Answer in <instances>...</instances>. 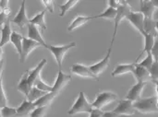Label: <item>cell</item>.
Returning <instances> with one entry per match:
<instances>
[{
    "label": "cell",
    "mask_w": 158,
    "mask_h": 117,
    "mask_svg": "<svg viewBox=\"0 0 158 117\" xmlns=\"http://www.w3.org/2000/svg\"><path fill=\"white\" fill-rule=\"evenodd\" d=\"M158 98L157 96H152L149 98H141L137 102L133 103L135 111L143 115L155 114L158 112Z\"/></svg>",
    "instance_id": "obj_1"
},
{
    "label": "cell",
    "mask_w": 158,
    "mask_h": 117,
    "mask_svg": "<svg viewBox=\"0 0 158 117\" xmlns=\"http://www.w3.org/2000/svg\"><path fill=\"white\" fill-rule=\"evenodd\" d=\"M94 109V108L93 107L92 103H90L88 102L84 92L81 91L79 93L77 100L75 101L74 104L72 105L70 110L68 112V114L69 115H75L77 114H82V113L90 114Z\"/></svg>",
    "instance_id": "obj_2"
},
{
    "label": "cell",
    "mask_w": 158,
    "mask_h": 117,
    "mask_svg": "<svg viewBox=\"0 0 158 117\" xmlns=\"http://www.w3.org/2000/svg\"><path fill=\"white\" fill-rule=\"evenodd\" d=\"M74 47H76L75 42H72L70 43H68V44H65L62 46H55V45L47 44L45 48H47L51 52V54L54 55V57L57 63V66H58V70H62V63H63L66 54L70 49H72Z\"/></svg>",
    "instance_id": "obj_3"
},
{
    "label": "cell",
    "mask_w": 158,
    "mask_h": 117,
    "mask_svg": "<svg viewBox=\"0 0 158 117\" xmlns=\"http://www.w3.org/2000/svg\"><path fill=\"white\" fill-rule=\"evenodd\" d=\"M131 11V6H130L126 1H121V5H120V6H118V8L117 9V15H116L115 19H114V33H113V37H112V40H111L110 47L113 46V43H114L116 35H117V33H118V27H119L120 22H121L124 18H127V16L130 14Z\"/></svg>",
    "instance_id": "obj_4"
},
{
    "label": "cell",
    "mask_w": 158,
    "mask_h": 117,
    "mask_svg": "<svg viewBox=\"0 0 158 117\" xmlns=\"http://www.w3.org/2000/svg\"><path fill=\"white\" fill-rule=\"evenodd\" d=\"M117 100H118V95L116 93L111 91H103L97 94L96 99L92 103V105L94 109L102 110L104 107L116 102Z\"/></svg>",
    "instance_id": "obj_5"
},
{
    "label": "cell",
    "mask_w": 158,
    "mask_h": 117,
    "mask_svg": "<svg viewBox=\"0 0 158 117\" xmlns=\"http://www.w3.org/2000/svg\"><path fill=\"white\" fill-rule=\"evenodd\" d=\"M71 79H72V77L70 74H66L62 70H58L56 80L54 86L52 87L51 92L55 93L56 95H58L62 91V90L70 82Z\"/></svg>",
    "instance_id": "obj_6"
},
{
    "label": "cell",
    "mask_w": 158,
    "mask_h": 117,
    "mask_svg": "<svg viewBox=\"0 0 158 117\" xmlns=\"http://www.w3.org/2000/svg\"><path fill=\"white\" fill-rule=\"evenodd\" d=\"M42 46L39 42H34L31 39L23 37L22 40V49H21V54H19V61L21 63H24L27 60V57L31 54V53L36 49L37 47Z\"/></svg>",
    "instance_id": "obj_7"
},
{
    "label": "cell",
    "mask_w": 158,
    "mask_h": 117,
    "mask_svg": "<svg viewBox=\"0 0 158 117\" xmlns=\"http://www.w3.org/2000/svg\"><path fill=\"white\" fill-rule=\"evenodd\" d=\"M70 72L77 76L91 79L94 80H98V79H99L96 75L94 74V72L91 70L90 67H87V66H84L81 64H73L70 68Z\"/></svg>",
    "instance_id": "obj_8"
},
{
    "label": "cell",
    "mask_w": 158,
    "mask_h": 117,
    "mask_svg": "<svg viewBox=\"0 0 158 117\" xmlns=\"http://www.w3.org/2000/svg\"><path fill=\"white\" fill-rule=\"evenodd\" d=\"M114 112L116 114H118L119 116L121 115H125V116H131V115H134L136 111L134 109L133 106V103L129 101V100H121L118 106L116 107V109L114 110Z\"/></svg>",
    "instance_id": "obj_9"
},
{
    "label": "cell",
    "mask_w": 158,
    "mask_h": 117,
    "mask_svg": "<svg viewBox=\"0 0 158 117\" xmlns=\"http://www.w3.org/2000/svg\"><path fill=\"white\" fill-rule=\"evenodd\" d=\"M140 6H141L140 12L143 15L144 18L154 19V14L157 8V2L156 1L141 0L140 1Z\"/></svg>",
    "instance_id": "obj_10"
},
{
    "label": "cell",
    "mask_w": 158,
    "mask_h": 117,
    "mask_svg": "<svg viewBox=\"0 0 158 117\" xmlns=\"http://www.w3.org/2000/svg\"><path fill=\"white\" fill-rule=\"evenodd\" d=\"M111 51H112V47H109L106 55L103 58V60H101L100 62L93 65L90 67L91 70L94 72V75H96L97 77L102 74L105 70L107 69L108 66H109V62H110V56H111Z\"/></svg>",
    "instance_id": "obj_11"
},
{
    "label": "cell",
    "mask_w": 158,
    "mask_h": 117,
    "mask_svg": "<svg viewBox=\"0 0 158 117\" xmlns=\"http://www.w3.org/2000/svg\"><path fill=\"white\" fill-rule=\"evenodd\" d=\"M25 1L21 2L20 5V8L19 10V12L17 13V15L15 16V18L12 19V22L14 24H16L17 26H19L20 29H23L25 26H27L30 23V19L27 17L26 14V7H25Z\"/></svg>",
    "instance_id": "obj_12"
},
{
    "label": "cell",
    "mask_w": 158,
    "mask_h": 117,
    "mask_svg": "<svg viewBox=\"0 0 158 117\" xmlns=\"http://www.w3.org/2000/svg\"><path fill=\"white\" fill-rule=\"evenodd\" d=\"M129 21L139 30L141 34H144L143 31V23H144V17L141 12H133L131 11L130 14L126 18Z\"/></svg>",
    "instance_id": "obj_13"
},
{
    "label": "cell",
    "mask_w": 158,
    "mask_h": 117,
    "mask_svg": "<svg viewBox=\"0 0 158 117\" xmlns=\"http://www.w3.org/2000/svg\"><path fill=\"white\" fill-rule=\"evenodd\" d=\"M145 86H146V83H144V82H137L135 85L132 86V88L127 93L126 100H129L132 103H135L138 100H140L142 92Z\"/></svg>",
    "instance_id": "obj_14"
},
{
    "label": "cell",
    "mask_w": 158,
    "mask_h": 117,
    "mask_svg": "<svg viewBox=\"0 0 158 117\" xmlns=\"http://www.w3.org/2000/svg\"><path fill=\"white\" fill-rule=\"evenodd\" d=\"M47 63V60L45 58L42 59L40 61V63L37 65V67L35 68H33L32 70H29V75H28V83L30 85V87L31 88L33 85H34V82L40 79V75H41V72L44 68V67L46 65Z\"/></svg>",
    "instance_id": "obj_15"
},
{
    "label": "cell",
    "mask_w": 158,
    "mask_h": 117,
    "mask_svg": "<svg viewBox=\"0 0 158 117\" xmlns=\"http://www.w3.org/2000/svg\"><path fill=\"white\" fill-rule=\"evenodd\" d=\"M27 27H28V39H31V40H32L34 42H37L42 46L46 47L47 44H46L45 41L43 39L42 34L40 33L39 29L36 26H34V25H32L31 23H29L27 25Z\"/></svg>",
    "instance_id": "obj_16"
},
{
    "label": "cell",
    "mask_w": 158,
    "mask_h": 117,
    "mask_svg": "<svg viewBox=\"0 0 158 117\" xmlns=\"http://www.w3.org/2000/svg\"><path fill=\"white\" fill-rule=\"evenodd\" d=\"M135 69V63L133 64H122V65H118L114 71L111 73V76L113 78H117L122 75H126V74H131L133 73Z\"/></svg>",
    "instance_id": "obj_17"
},
{
    "label": "cell",
    "mask_w": 158,
    "mask_h": 117,
    "mask_svg": "<svg viewBox=\"0 0 158 117\" xmlns=\"http://www.w3.org/2000/svg\"><path fill=\"white\" fill-rule=\"evenodd\" d=\"M132 74L134 75L135 79H137V82L147 83L149 80H151L149 70H147L142 67H138V66H136V64H135V69Z\"/></svg>",
    "instance_id": "obj_18"
},
{
    "label": "cell",
    "mask_w": 158,
    "mask_h": 117,
    "mask_svg": "<svg viewBox=\"0 0 158 117\" xmlns=\"http://www.w3.org/2000/svg\"><path fill=\"white\" fill-rule=\"evenodd\" d=\"M35 105L33 103L28 101L27 99H25L21 104L19 105V108H17V115L18 116H26V115H30V114L35 109Z\"/></svg>",
    "instance_id": "obj_19"
},
{
    "label": "cell",
    "mask_w": 158,
    "mask_h": 117,
    "mask_svg": "<svg viewBox=\"0 0 158 117\" xmlns=\"http://www.w3.org/2000/svg\"><path fill=\"white\" fill-rule=\"evenodd\" d=\"M11 33H12V30H11V25H10V18H9L1 30V38H0L1 48L10 42Z\"/></svg>",
    "instance_id": "obj_20"
},
{
    "label": "cell",
    "mask_w": 158,
    "mask_h": 117,
    "mask_svg": "<svg viewBox=\"0 0 158 117\" xmlns=\"http://www.w3.org/2000/svg\"><path fill=\"white\" fill-rule=\"evenodd\" d=\"M143 31L144 34L152 35L155 38H156L157 32V21L155 19H147L144 18V23H143Z\"/></svg>",
    "instance_id": "obj_21"
},
{
    "label": "cell",
    "mask_w": 158,
    "mask_h": 117,
    "mask_svg": "<svg viewBox=\"0 0 158 117\" xmlns=\"http://www.w3.org/2000/svg\"><path fill=\"white\" fill-rule=\"evenodd\" d=\"M28 75H29V70H27L26 72H24L19 79V82L18 84V87H17V90L21 92L22 94H24L26 97L28 96L29 92H30V90H31V87L28 83Z\"/></svg>",
    "instance_id": "obj_22"
},
{
    "label": "cell",
    "mask_w": 158,
    "mask_h": 117,
    "mask_svg": "<svg viewBox=\"0 0 158 117\" xmlns=\"http://www.w3.org/2000/svg\"><path fill=\"white\" fill-rule=\"evenodd\" d=\"M56 97V95L55 93L47 92L44 96H42L40 99L35 101L33 103H34L35 107H48L52 103V102L55 100Z\"/></svg>",
    "instance_id": "obj_23"
},
{
    "label": "cell",
    "mask_w": 158,
    "mask_h": 117,
    "mask_svg": "<svg viewBox=\"0 0 158 117\" xmlns=\"http://www.w3.org/2000/svg\"><path fill=\"white\" fill-rule=\"evenodd\" d=\"M94 16H92V17H88V16H78V17L71 22V24L69 26L68 30H69V31H73V30H75L76 29L81 27L82 25L86 24L88 21H90L91 19H94Z\"/></svg>",
    "instance_id": "obj_24"
},
{
    "label": "cell",
    "mask_w": 158,
    "mask_h": 117,
    "mask_svg": "<svg viewBox=\"0 0 158 117\" xmlns=\"http://www.w3.org/2000/svg\"><path fill=\"white\" fill-rule=\"evenodd\" d=\"M45 10H43L42 12L38 13L35 17H33L31 19H30V23L36 26L38 29H42L43 30H45L47 29L45 20H44V17H45Z\"/></svg>",
    "instance_id": "obj_25"
},
{
    "label": "cell",
    "mask_w": 158,
    "mask_h": 117,
    "mask_svg": "<svg viewBox=\"0 0 158 117\" xmlns=\"http://www.w3.org/2000/svg\"><path fill=\"white\" fill-rule=\"evenodd\" d=\"M22 40H23V36L17 32L16 30H12L11 33V37H10V42L13 44V46L15 47L17 53L19 54H21V49H22Z\"/></svg>",
    "instance_id": "obj_26"
},
{
    "label": "cell",
    "mask_w": 158,
    "mask_h": 117,
    "mask_svg": "<svg viewBox=\"0 0 158 117\" xmlns=\"http://www.w3.org/2000/svg\"><path fill=\"white\" fill-rule=\"evenodd\" d=\"M144 36V47H143V50L142 52V54L139 55V58L143 54V53H151L154 45H155V42H156V38L152 35H148V34H143Z\"/></svg>",
    "instance_id": "obj_27"
},
{
    "label": "cell",
    "mask_w": 158,
    "mask_h": 117,
    "mask_svg": "<svg viewBox=\"0 0 158 117\" xmlns=\"http://www.w3.org/2000/svg\"><path fill=\"white\" fill-rule=\"evenodd\" d=\"M45 93H47V92H44V91L38 90L36 87L33 86L30 90V92H29V94L27 96V100L30 101V102H31V103H34L35 101H37L38 99H40L42 96H44Z\"/></svg>",
    "instance_id": "obj_28"
},
{
    "label": "cell",
    "mask_w": 158,
    "mask_h": 117,
    "mask_svg": "<svg viewBox=\"0 0 158 117\" xmlns=\"http://www.w3.org/2000/svg\"><path fill=\"white\" fill-rule=\"evenodd\" d=\"M116 15H117V9H114V8L108 6L103 13L96 15V16H94V18H106L108 20H114L116 18Z\"/></svg>",
    "instance_id": "obj_29"
},
{
    "label": "cell",
    "mask_w": 158,
    "mask_h": 117,
    "mask_svg": "<svg viewBox=\"0 0 158 117\" xmlns=\"http://www.w3.org/2000/svg\"><path fill=\"white\" fill-rule=\"evenodd\" d=\"M155 61H156V60L154 59L152 54H151V53H147V54H146V57H145L142 62H140V63H135V64H136V66H138V67H143V68L149 70V69L152 67V66H153V64L155 63Z\"/></svg>",
    "instance_id": "obj_30"
},
{
    "label": "cell",
    "mask_w": 158,
    "mask_h": 117,
    "mask_svg": "<svg viewBox=\"0 0 158 117\" xmlns=\"http://www.w3.org/2000/svg\"><path fill=\"white\" fill-rule=\"evenodd\" d=\"M80 1L78 0H69V1H67L64 5H61L60 6V14L59 16L60 17H64L66 15V13L69 10H71Z\"/></svg>",
    "instance_id": "obj_31"
},
{
    "label": "cell",
    "mask_w": 158,
    "mask_h": 117,
    "mask_svg": "<svg viewBox=\"0 0 158 117\" xmlns=\"http://www.w3.org/2000/svg\"><path fill=\"white\" fill-rule=\"evenodd\" d=\"M33 86L36 87L38 90L44 91V92H51V91H52V87L49 86V85H47L44 80L41 79V78L38 79L34 82V85H33ZM33 86H32V87H33Z\"/></svg>",
    "instance_id": "obj_32"
},
{
    "label": "cell",
    "mask_w": 158,
    "mask_h": 117,
    "mask_svg": "<svg viewBox=\"0 0 158 117\" xmlns=\"http://www.w3.org/2000/svg\"><path fill=\"white\" fill-rule=\"evenodd\" d=\"M151 80L155 83L156 86H157V79H158V61H155L153 64L152 67L149 69Z\"/></svg>",
    "instance_id": "obj_33"
},
{
    "label": "cell",
    "mask_w": 158,
    "mask_h": 117,
    "mask_svg": "<svg viewBox=\"0 0 158 117\" xmlns=\"http://www.w3.org/2000/svg\"><path fill=\"white\" fill-rule=\"evenodd\" d=\"M1 114L2 117H18L17 109L9 106H5L1 108Z\"/></svg>",
    "instance_id": "obj_34"
},
{
    "label": "cell",
    "mask_w": 158,
    "mask_h": 117,
    "mask_svg": "<svg viewBox=\"0 0 158 117\" xmlns=\"http://www.w3.org/2000/svg\"><path fill=\"white\" fill-rule=\"evenodd\" d=\"M48 107H36L31 114L30 117H44L47 113Z\"/></svg>",
    "instance_id": "obj_35"
},
{
    "label": "cell",
    "mask_w": 158,
    "mask_h": 117,
    "mask_svg": "<svg viewBox=\"0 0 158 117\" xmlns=\"http://www.w3.org/2000/svg\"><path fill=\"white\" fill-rule=\"evenodd\" d=\"M10 18V10L6 11H0V30L5 26V24L7 22V20Z\"/></svg>",
    "instance_id": "obj_36"
},
{
    "label": "cell",
    "mask_w": 158,
    "mask_h": 117,
    "mask_svg": "<svg viewBox=\"0 0 158 117\" xmlns=\"http://www.w3.org/2000/svg\"><path fill=\"white\" fill-rule=\"evenodd\" d=\"M5 106H7V98L6 96L5 91L3 89L2 79H0V109Z\"/></svg>",
    "instance_id": "obj_37"
},
{
    "label": "cell",
    "mask_w": 158,
    "mask_h": 117,
    "mask_svg": "<svg viewBox=\"0 0 158 117\" xmlns=\"http://www.w3.org/2000/svg\"><path fill=\"white\" fill-rule=\"evenodd\" d=\"M42 3L45 6V11H49L50 13H54V1L51 0H43Z\"/></svg>",
    "instance_id": "obj_38"
},
{
    "label": "cell",
    "mask_w": 158,
    "mask_h": 117,
    "mask_svg": "<svg viewBox=\"0 0 158 117\" xmlns=\"http://www.w3.org/2000/svg\"><path fill=\"white\" fill-rule=\"evenodd\" d=\"M107 3L109 5V7H112L114 9H118V6L121 5V1H117V0H110Z\"/></svg>",
    "instance_id": "obj_39"
},
{
    "label": "cell",
    "mask_w": 158,
    "mask_h": 117,
    "mask_svg": "<svg viewBox=\"0 0 158 117\" xmlns=\"http://www.w3.org/2000/svg\"><path fill=\"white\" fill-rule=\"evenodd\" d=\"M102 115H103V111H102V110L94 109V110L90 113V116L89 117H102Z\"/></svg>",
    "instance_id": "obj_40"
},
{
    "label": "cell",
    "mask_w": 158,
    "mask_h": 117,
    "mask_svg": "<svg viewBox=\"0 0 158 117\" xmlns=\"http://www.w3.org/2000/svg\"><path fill=\"white\" fill-rule=\"evenodd\" d=\"M8 3L9 1H0V11H6V10H10L8 7Z\"/></svg>",
    "instance_id": "obj_41"
},
{
    "label": "cell",
    "mask_w": 158,
    "mask_h": 117,
    "mask_svg": "<svg viewBox=\"0 0 158 117\" xmlns=\"http://www.w3.org/2000/svg\"><path fill=\"white\" fill-rule=\"evenodd\" d=\"M102 117H119V115L116 114L114 111H107V112H103Z\"/></svg>",
    "instance_id": "obj_42"
},
{
    "label": "cell",
    "mask_w": 158,
    "mask_h": 117,
    "mask_svg": "<svg viewBox=\"0 0 158 117\" xmlns=\"http://www.w3.org/2000/svg\"><path fill=\"white\" fill-rule=\"evenodd\" d=\"M4 60L2 62H0V79H2L1 76H2V72H3V68H4Z\"/></svg>",
    "instance_id": "obj_43"
},
{
    "label": "cell",
    "mask_w": 158,
    "mask_h": 117,
    "mask_svg": "<svg viewBox=\"0 0 158 117\" xmlns=\"http://www.w3.org/2000/svg\"><path fill=\"white\" fill-rule=\"evenodd\" d=\"M3 56H4V51H3V49L0 47V62H2L4 59H3Z\"/></svg>",
    "instance_id": "obj_44"
},
{
    "label": "cell",
    "mask_w": 158,
    "mask_h": 117,
    "mask_svg": "<svg viewBox=\"0 0 158 117\" xmlns=\"http://www.w3.org/2000/svg\"><path fill=\"white\" fill-rule=\"evenodd\" d=\"M119 117H134L133 115H131V116H125V115H121V116Z\"/></svg>",
    "instance_id": "obj_45"
},
{
    "label": "cell",
    "mask_w": 158,
    "mask_h": 117,
    "mask_svg": "<svg viewBox=\"0 0 158 117\" xmlns=\"http://www.w3.org/2000/svg\"><path fill=\"white\" fill-rule=\"evenodd\" d=\"M0 117H2V114H1V109H0Z\"/></svg>",
    "instance_id": "obj_46"
}]
</instances>
